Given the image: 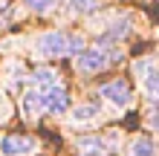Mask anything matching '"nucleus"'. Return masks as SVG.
<instances>
[{
  "label": "nucleus",
  "instance_id": "13",
  "mask_svg": "<svg viewBox=\"0 0 159 156\" xmlns=\"http://www.w3.org/2000/svg\"><path fill=\"white\" fill-rule=\"evenodd\" d=\"M148 124H151L153 133H159V104H153L151 110H148Z\"/></svg>",
  "mask_w": 159,
  "mask_h": 156
},
{
  "label": "nucleus",
  "instance_id": "7",
  "mask_svg": "<svg viewBox=\"0 0 159 156\" xmlns=\"http://www.w3.org/2000/svg\"><path fill=\"white\" fill-rule=\"evenodd\" d=\"M98 113H101V107L93 101V104H78V107H72V122H78V124H84V122H93V118H98Z\"/></svg>",
  "mask_w": 159,
  "mask_h": 156
},
{
  "label": "nucleus",
  "instance_id": "2",
  "mask_svg": "<svg viewBox=\"0 0 159 156\" xmlns=\"http://www.w3.org/2000/svg\"><path fill=\"white\" fill-rule=\"evenodd\" d=\"M119 58H121V55H113V52L96 47V49H84L78 58H75V67L81 72H101L104 67H110V64L119 61Z\"/></svg>",
  "mask_w": 159,
  "mask_h": 156
},
{
  "label": "nucleus",
  "instance_id": "1",
  "mask_svg": "<svg viewBox=\"0 0 159 156\" xmlns=\"http://www.w3.org/2000/svg\"><path fill=\"white\" fill-rule=\"evenodd\" d=\"M35 52L41 58H64L70 55V38H64L61 32H43L35 41Z\"/></svg>",
  "mask_w": 159,
  "mask_h": 156
},
{
  "label": "nucleus",
  "instance_id": "14",
  "mask_svg": "<svg viewBox=\"0 0 159 156\" xmlns=\"http://www.w3.org/2000/svg\"><path fill=\"white\" fill-rule=\"evenodd\" d=\"M23 3L29 6V9H35V12H46V9H49L55 0H23Z\"/></svg>",
  "mask_w": 159,
  "mask_h": 156
},
{
  "label": "nucleus",
  "instance_id": "6",
  "mask_svg": "<svg viewBox=\"0 0 159 156\" xmlns=\"http://www.w3.org/2000/svg\"><path fill=\"white\" fill-rule=\"evenodd\" d=\"M32 150V142L23 139V136H3L0 139V153L3 156H23Z\"/></svg>",
  "mask_w": 159,
  "mask_h": 156
},
{
  "label": "nucleus",
  "instance_id": "4",
  "mask_svg": "<svg viewBox=\"0 0 159 156\" xmlns=\"http://www.w3.org/2000/svg\"><path fill=\"white\" fill-rule=\"evenodd\" d=\"M136 72L142 75V87H145V93L159 101V69L153 67L151 61H136Z\"/></svg>",
  "mask_w": 159,
  "mask_h": 156
},
{
  "label": "nucleus",
  "instance_id": "9",
  "mask_svg": "<svg viewBox=\"0 0 159 156\" xmlns=\"http://www.w3.org/2000/svg\"><path fill=\"white\" fill-rule=\"evenodd\" d=\"M127 156H156V148H153V142L148 136H139V139H133Z\"/></svg>",
  "mask_w": 159,
  "mask_h": 156
},
{
  "label": "nucleus",
  "instance_id": "5",
  "mask_svg": "<svg viewBox=\"0 0 159 156\" xmlns=\"http://www.w3.org/2000/svg\"><path fill=\"white\" fill-rule=\"evenodd\" d=\"M101 98H107L116 107H125V104H130V87L125 81H110V84L101 87Z\"/></svg>",
  "mask_w": 159,
  "mask_h": 156
},
{
  "label": "nucleus",
  "instance_id": "3",
  "mask_svg": "<svg viewBox=\"0 0 159 156\" xmlns=\"http://www.w3.org/2000/svg\"><path fill=\"white\" fill-rule=\"evenodd\" d=\"M41 104H43V113H52V116H61L70 110V98L61 87H49L41 93Z\"/></svg>",
  "mask_w": 159,
  "mask_h": 156
},
{
  "label": "nucleus",
  "instance_id": "12",
  "mask_svg": "<svg viewBox=\"0 0 159 156\" xmlns=\"http://www.w3.org/2000/svg\"><path fill=\"white\" fill-rule=\"evenodd\" d=\"M67 3H70V12L75 15H90L98 9V0H67Z\"/></svg>",
  "mask_w": 159,
  "mask_h": 156
},
{
  "label": "nucleus",
  "instance_id": "10",
  "mask_svg": "<svg viewBox=\"0 0 159 156\" xmlns=\"http://www.w3.org/2000/svg\"><path fill=\"white\" fill-rule=\"evenodd\" d=\"M43 110V104H41V93H35V90H29V93L23 96V116H38Z\"/></svg>",
  "mask_w": 159,
  "mask_h": 156
},
{
  "label": "nucleus",
  "instance_id": "11",
  "mask_svg": "<svg viewBox=\"0 0 159 156\" xmlns=\"http://www.w3.org/2000/svg\"><path fill=\"white\" fill-rule=\"evenodd\" d=\"M32 81H35L38 87H43V90H49V87H58V75H55L52 69H35Z\"/></svg>",
  "mask_w": 159,
  "mask_h": 156
},
{
  "label": "nucleus",
  "instance_id": "8",
  "mask_svg": "<svg viewBox=\"0 0 159 156\" xmlns=\"http://www.w3.org/2000/svg\"><path fill=\"white\" fill-rule=\"evenodd\" d=\"M78 153L81 156H104V142L101 139H93V136H87V139H81L78 142Z\"/></svg>",
  "mask_w": 159,
  "mask_h": 156
}]
</instances>
